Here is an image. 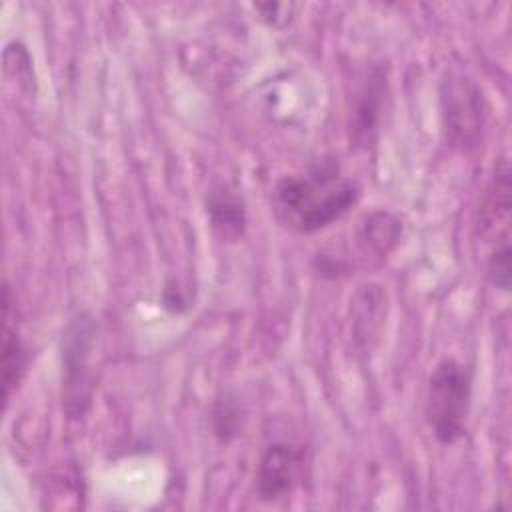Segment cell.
<instances>
[{"label": "cell", "mask_w": 512, "mask_h": 512, "mask_svg": "<svg viewBox=\"0 0 512 512\" xmlns=\"http://www.w3.org/2000/svg\"><path fill=\"white\" fill-rule=\"evenodd\" d=\"M358 198V184L342 174L338 162L320 158L304 172L282 176L274 184L272 208L282 226L312 234L342 218Z\"/></svg>", "instance_id": "cell-1"}, {"label": "cell", "mask_w": 512, "mask_h": 512, "mask_svg": "<svg viewBox=\"0 0 512 512\" xmlns=\"http://www.w3.org/2000/svg\"><path fill=\"white\" fill-rule=\"evenodd\" d=\"M472 402V374L456 358H442L426 386L424 414L440 444H454L466 432Z\"/></svg>", "instance_id": "cell-2"}, {"label": "cell", "mask_w": 512, "mask_h": 512, "mask_svg": "<svg viewBox=\"0 0 512 512\" xmlns=\"http://www.w3.org/2000/svg\"><path fill=\"white\" fill-rule=\"evenodd\" d=\"M442 128L450 148L470 152L482 142L488 106L480 86L462 72H448L440 84Z\"/></svg>", "instance_id": "cell-3"}, {"label": "cell", "mask_w": 512, "mask_h": 512, "mask_svg": "<svg viewBox=\"0 0 512 512\" xmlns=\"http://www.w3.org/2000/svg\"><path fill=\"white\" fill-rule=\"evenodd\" d=\"M96 322L90 314H78L62 334V410L68 418H82L92 398V352Z\"/></svg>", "instance_id": "cell-4"}, {"label": "cell", "mask_w": 512, "mask_h": 512, "mask_svg": "<svg viewBox=\"0 0 512 512\" xmlns=\"http://www.w3.org/2000/svg\"><path fill=\"white\" fill-rule=\"evenodd\" d=\"M300 464H302V452L298 448L284 442L270 444L264 450L258 464V474H256L258 496L266 502H272L288 494L298 476Z\"/></svg>", "instance_id": "cell-5"}, {"label": "cell", "mask_w": 512, "mask_h": 512, "mask_svg": "<svg viewBox=\"0 0 512 512\" xmlns=\"http://www.w3.org/2000/svg\"><path fill=\"white\" fill-rule=\"evenodd\" d=\"M510 192V168L502 160L492 174L478 220L480 236L494 242V246L510 242Z\"/></svg>", "instance_id": "cell-6"}, {"label": "cell", "mask_w": 512, "mask_h": 512, "mask_svg": "<svg viewBox=\"0 0 512 512\" xmlns=\"http://www.w3.org/2000/svg\"><path fill=\"white\" fill-rule=\"evenodd\" d=\"M206 212L210 216L212 228L220 234L222 240L234 242L242 236L246 224V210L236 190L226 184L212 188L206 198Z\"/></svg>", "instance_id": "cell-7"}, {"label": "cell", "mask_w": 512, "mask_h": 512, "mask_svg": "<svg viewBox=\"0 0 512 512\" xmlns=\"http://www.w3.org/2000/svg\"><path fill=\"white\" fill-rule=\"evenodd\" d=\"M384 74L380 68H374L366 86L360 92V100L354 108V120H352V136L356 142L366 144L370 140V134L376 130V122L380 116L382 106V94H384Z\"/></svg>", "instance_id": "cell-8"}, {"label": "cell", "mask_w": 512, "mask_h": 512, "mask_svg": "<svg viewBox=\"0 0 512 512\" xmlns=\"http://www.w3.org/2000/svg\"><path fill=\"white\" fill-rule=\"evenodd\" d=\"M4 326H2V400L4 406L8 404L14 388L22 380V374L26 370L28 354L20 340V334L16 328L10 326V316L2 312Z\"/></svg>", "instance_id": "cell-9"}, {"label": "cell", "mask_w": 512, "mask_h": 512, "mask_svg": "<svg viewBox=\"0 0 512 512\" xmlns=\"http://www.w3.org/2000/svg\"><path fill=\"white\" fill-rule=\"evenodd\" d=\"M400 234H402V226L398 218H394L388 212H374L364 218L358 232V240L370 252L378 256H386L396 246Z\"/></svg>", "instance_id": "cell-10"}, {"label": "cell", "mask_w": 512, "mask_h": 512, "mask_svg": "<svg viewBox=\"0 0 512 512\" xmlns=\"http://www.w3.org/2000/svg\"><path fill=\"white\" fill-rule=\"evenodd\" d=\"M236 398L224 394L220 400H216L214 410H212V424L214 432L220 440H230L238 434L240 430V406L234 402Z\"/></svg>", "instance_id": "cell-11"}, {"label": "cell", "mask_w": 512, "mask_h": 512, "mask_svg": "<svg viewBox=\"0 0 512 512\" xmlns=\"http://www.w3.org/2000/svg\"><path fill=\"white\" fill-rule=\"evenodd\" d=\"M510 272H512V262H510V242L492 246L490 256H488V278L490 282L508 292L510 290Z\"/></svg>", "instance_id": "cell-12"}]
</instances>
